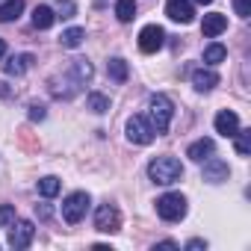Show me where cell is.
<instances>
[{
    "mask_svg": "<svg viewBox=\"0 0 251 251\" xmlns=\"http://www.w3.org/2000/svg\"><path fill=\"white\" fill-rule=\"evenodd\" d=\"M148 177L154 183H160V186H172V183H177L183 177V166H180L177 157H169V154L166 157H154L148 163Z\"/></svg>",
    "mask_w": 251,
    "mask_h": 251,
    "instance_id": "1",
    "label": "cell"
},
{
    "mask_svg": "<svg viewBox=\"0 0 251 251\" xmlns=\"http://www.w3.org/2000/svg\"><path fill=\"white\" fill-rule=\"evenodd\" d=\"M172 115H175V103L166 95H151V100H148V124H151L154 133H166L169 130Z\"/></svg>",
    "mask_w": 251,
    "mask_h": 251,
    "instance_id": "2",
    "label": "cell"
},
{
    "mask_svg": "<svg viewBox=\"0 0 251 251\" xmlns=\"http://www.w3.org/2000/svg\"><path fill=\"white\" fill-rule=\"evenodd\" d=\"M157 216L163 222H180L186 216V198L180 192H166L157 198Z\"/></svg>",
    "mask_w": 251,
    "mask_h": 251,
    "instance_id": "3",
    "label": "cell"
},
{
    "mask_svg": "<svg viewBox=\"0 0 251 251\" xmlns=\"http://www.w3.org/2000/svg\"><path fill=\"white\" fill-rule=\"evenodd\" d=\"M89 195L86 192H71L65 201H62V219L68 222V225H77V222H83L86 219V213H89Z\"/></svg>",
    "mask_w": 251,
    "mask_h": 251,
    "instance_id": "4",
    "label": "cell"
},
{
    "mask_svg": "<svg viewBox=\"0 0 251 251\" xmlns=\"http://www.w3.org/2000/svg\"><path fill=\"white\" fill-rule=\"evenodd\" d=\"M33 239H36V225H33V222H27V219L18 222V219H15V222L9 225V239H6V242H9L12 248H18V251H21V248H30Z\"/></svg>",
    "mask_w": 251,
    "mask_h": 251,
    "instance_id": "5",
    "label": "cell"
},
{
    "mask_svg": "<svg viewBox=\"0 0 251 251\" xmlns=\"http://www.w3.org/2000/svg\"><path fill=\"white\" fill-rule=\"evenodd\" d=\"M154 136H157V133L151 130V124H148L145 115H130V118H127V139H130L133 145H151Z\"/></svg>",
    "mask_w": 251,
    "mask_h": 251,
    "instance_id": "6",
    "label": "cell"
},
{
    "mask_svg": "<svg viewBox=\"0 0 251 251\" xmlns=\"http://www.w3.org/2000/svg\"><path fill=\"white\" fill-rule=\"evenodd\" d=\"M163 45H166V30L163 27H157V24L142 27V33H139V50L142 53H157Z\"/></svg>",
    "mask_w": 251,
    "mask_h": 251,
    "instance_id": "7",
    "label": "cell"
},
{
    "mask_svg": "<svg viewBox=\"0 0 251 251\" xmlns=\"http://www.w3.org/2000/svg\"><path fill=\"white\" fill-rule=\"evenodd\" d=\"M95 227H98L100 233H115V230L121 227V213H118V207H112V204L98 207V213H95Z\"/></svg>",
    "mask_w": 251,
    "mask_h": 251,
    "instance_id": "8",
    "label": "cell"
},
{
    "mask_svg": "<svg viewBox=\"0 0 251 251\" xmlns=\"http://www.w3.org/2000/svg\"><path fill=\"white\" fill-rule=\"evenodd\" d=\"M201 177H204L207 183H225V180L230 177V169H227L225 160L207 157V160H204V172H201Z\"/></svg>",
    "mask_w": 251,
    "mask_h": 251,
    "instance_id": "9",
    "label": "cell"
},
{
    "mask_svg": "<svg viewBox=\"0 0 251 251\" xmlns=\"http://www.w3.org/2000/svg\"><path fill=\"white\" fill-rule=\"evenodd\" d=\"M166 15L172 21H177V24H189L195 18V9H192L189 0H169V3H166Z\"/></svg>",
    "mask_w": 251,
    "mask_h": 251,
    "instance_id": "10",
    "label": "cell"
},
{
    "mask_svg": "<svg viewBox=\"0 0 251 251\" xmlns=\"http://www.w3.org/2000/svg\"><path fill=\"white\" fill-rule=\"evenodd\" d=\"M239 130V115L233 112V109H222L219 115H216V133H222V136H227V139H233V133Z\"/></svg>",
    "mask_w": 251,
    "mask_h": 251,
    "instance_id": "11",
    "label": "cell"
},
{
    "mask_svg": "<svg viewBox=\"0 0 251 251\" xmlns=\"http://www.w3.org/2000/svg\"><path fill=\"white\" fill-rule=\"evenodd\" d=\"M227 30V18L222 15V12H210V15H204V21H201V33L207 36V39H216V36H222Z\"/></svg>",
    "mask_w": 251,
    "mask_h": 251,
    "instance_id": "12",
    "label": "cell"
},
{
    "mask_svg": "<svg viewBox=\"0 0 251 251\" xmlns=\"http://www.w3.org/2000/svg\"><path fill=\"white\" fill-rule=\"evenodd\" d=\"M33 53H18V56H9L6 62H3V71L9 74V77H21L24 71H30V65H33Z\"/></svg>",
    "mask_w": 251,
    "mask_h": 251,
    "instance_id": "13",
    "label": "cell"
},
{
    "mask_svg": "<svg viewBox=\"0 0 251 251\" xmlns=\"http://www.w3.org/2000/svg\"><path fill=\"white\" fill-rule=\"evenodd\" d=\"M192 86L198 92H210V89L219 86V74L213 68H198V71H192Z\"/></svg>",
    "mask_w": 251,
    "mask_h": 251,
    "instance_id": "14",
    "label": "cell"
},
{
    "mask_svg": "<svg viewBox=\"0 0 251 251\" xmlns=\"http://www.w3.org/2000/svg\"><path fill=\"white\" fill-rule=\"evenodd\" d=\"M213 151H216V142H213V139H198V142H192V145L186 148V157L195 160V163H201V160H207Z\"/></svg>",
    "mask_w": 251,
    "mask_h": 251,
    "instance_id": "15",
    "label": "cell"
},
{
    "mask_svg": "<svg viewBox=\"0 0 251 251\" xmlns=\"http://www.w3.org/2000/svg\"><path fill=\"white\" fill-rule=\"evenodd\" d=\"M21 12H24V0H3V3H0V24L18 21Z\"/></svg>",
    "mask_w": 251,
    "mask_h": 251,
    "instance_id": "16",
    "label": "cell"
},
{
    "mask_svg": "<svg viewBox=\"0 0 251 251\" xmlns=\"http://www.w3.org/2000/svg\"><path fill=\"white\" fill-rule=\"evenodd\" d=\"M53 21H56V12H53L50 6H36V9H33V27H36V30H50Z\"/></svg>",
    "mask_w": 251,
    "mask_h": 251,
    "instance_id": "17",
    "label": "cell"
},
{
    "mask_svg": "<svg viewBox=\"0 0 251 251\" xmlns=\"http://www.w3.org/2000/svg\"><path fill=\"white\" fill-rule=\"evenodd\" d=\"M92 74H95V68H92L89 59H74V62H71V77H74V83H89Z\"/></svg>",
    "mask_w": 251,
    "mask_h": 251,
    "instance_id": "18",
    "label": "cell"
},
{
    "mask_svg": "<svg viewBox=\"0 0 251 251\" xmlns=\"http://www.w3.org/2000/svg\"><path fill=\"white\" fill-rule=\"evenodd\" d=\"M106 74H109V77H112L115 83H124V80H127V74H130V71H127V62H124L121 56H112V59L106 62Z\"/></svg>",
    "mask_w": 251,
    "mask_h": 251,
    "instance_id": "19",
    "label": "cell"
},
{
    "mask_svg": "<svg viewBox=\"0 0 251 251\" xmlns=\"http://www.w3.org/2000/svg\"><path fill=\"white\" fill-rule=\"evenodd\" d=\"M83 39H86V30H83V27H68V30L59 36V45L74 50V48H80V45H83Z\"/></svg>",
    "mask_w": 251,
    "mask_h": 251,
    "instance_id": "20",
    "label": "cell"
},
{
    "mask_svg": "<svg viewBox=\"0 0 251 251\" xmlns=\"http://www.w3.org/2000/svg\"><path fill=\"white\" fill-rule=\"evenodd\" d=\"M115 18L121 24H130L136 18V0H118L115 3Z\"/></svg>",
    "mask_w": 251,
    "mask_h": 251,
    "instance_id": "21",
    "label": "cell"
},
{
    "mask_svg": "<svg viewBox=\"0 0 251 251\" xmlns=\"http://www.w3.org/2000/svg\"><path fill=\"white\" fill-rule=\"evenodd\" d=\"M225 59H227L225 45L213 42V45H207V48H204V62H207V65H219V62H225Z\"/></svg>",
    "mask_w": 251,
    "mask_h": 251,
    "instance_id": "22",
    "label": "cell"
},
{
    "mask_svg": "<svg viewBox=\"0 0 251 251\" xmlns=\"http://www.w3.org/2000/svg\"><path fill=\"white\" fill-rule=\"evenodd\" d=\"M59 189H62V183H59V177H53V175H48V177L39 180V195H42V198H53V195H59Z\"/></svg>",
    "mask_w": 251,
    "mask_h": 251,
    "instance_id": "23",
    "label": "cell"
},
{
    "mask_svg": "<svg viewBox=\"0 0 251 251\" xmlns=\"http://www.w3.org/2000/svg\"><path fill=\"white\" fill-rule=\"evenodd\" d=\"M86 106H89L92 112H98V115H100V112H106V109H109V98H106V95H100V92H92V95L86 98Z\"/></svg>",
    "mask_w": 251,
    "mask_h": 251,
    "instance_id": "24",
    "label": "cell"
},
{
    "mask_svg": "<svg viewBox=\"0 0 251 251\" xmlns=\"http://www.w3.org/2000/svg\"><path fill=\"white\" fill-rule=\"evenodd\" d=\"M233 139H236V154L239 157H248L251 154V130H236Z\"/></svg>",
    "mask_w": 251,
    "mask_h": 251,
    "instance_id": "25",
    "label": "cell"
},
{
    "mask_svg": "<svg viewBox=\"0 0 251 251\" xmlns=\"http://www.w3.org/2000/svg\"><path fill=\"white\" fill-rule=\"evenodd\" d=\"M12 222H15V207L3 204V207H0V227H9Z\"/></svg>",
    "mask_w": 251,
    "mask_h": 251,
    "instance_id": "26",
    "label": "cell"
},
{
    "mask_svg": "<svg viewBox=\"0 0 251 251\" xmlns=\"http://www.w3.org/2000/svg\"><path fill=\"white\" fill-rule=\"evenodd\" d=\"M74 12H77L74 0H59V15H56V18H71Z\"/></svg>",
    "mask_w": 251,
    "mask_h": 251,
    "instance_id": "27",
    "label": "cell"
},
{
    "mask_svg": "<svg viewBox=\"0 0 251 251\" xmlns=\"http://www.w3.org/2000/svg\"><path fill=\"white\" fill-rule=\"evenodd\" d=\"M233 6H236V15L239 18H248L251 15V0H233Z\"/></svg>",
    "mask_w": 251,
    "mask_h": 251,
    "instance_id": "28",
    "label": "cell"
},
{
    "mask_svg": "<svg viewBox=\"0 0 251 251\" xmlns=\"http://www.w3.org/2000/svg\"><path fill=\"white\" fill-rule=\"evenodd\" d=\"M48 112H45V106L42 103H30V121H42Z\"/></svg>",
    "mask_w": 251,
    "mask_h": 251,
    "instance_id": "29",
    "label": "cell"
},
{
    "mask_svg": "<svg viewBox=\"0 0 251 251\" xmlns=\"http://www.w3.org/2000/svg\"><path fill=\"white\" fill-rule=\"evenodd\" d=\"M36 216H39V219H50V207H48V204H42V207L36 204Z\"/></svg>",
    "mask_w": 251,
    "mask_h": 251,
    "instance_id": "30",
    "label": "cell"
},
{
    "mask_svg": "<svg viewBox=\"0 0 251 251\" xmlns=\"http://www.w3.org/2000/svg\"><path fill=\"white\" fill-rule=\"evenodd\" d=\"M186 248L189 251H201V248H207V242L204 239H192V242H186Z\"/></svg>",
    "mask_w": 251,
    "mask_h": 251,
    "instance_id": "31",
    "label": "cell"
},
{
    "mask_svg": "<svg viewBox=\"0 0 251 251\" xmlns=\"http://www.w3.org/2000/svg\"><path fill=\"white\" fill-rule=\"evenodd\" d=\"M157 248H177V242H172V239H166V242H157Z\"/></svg>",
    "mask_w": 251,
    "mask_h": 251,
    "instance_id": "32",
    "label": "cell"
},
{
    "mask_svg": "<svg viewBox=\"0 0 251 251\" xmlns=\"http://www.w3.org/2000/svg\"><path fill=\"white\" fill-rule=\"evenodd\" d=\"M0 56H6V42L0 39Z\"/></svg>",
    "mask_w": 251,
    "mask_h": 251,
    "instance_id": "33",
    "label": "cell"
},
{
    "mask_svg": "<svg viewBox=\"0 0 251 251\" xmlns=\"http://www.w3.org/2000/svg\"><path fill=\"white\" fill-rule=\"evenodd\" d=\"M195 3H201V6H210V3H213V0H195Z\"/></svg>",
    "mask_w": 251,
    "mask_h": 251,
    "instance_id": "34",
    "label": "cell"
}]
</instances>
